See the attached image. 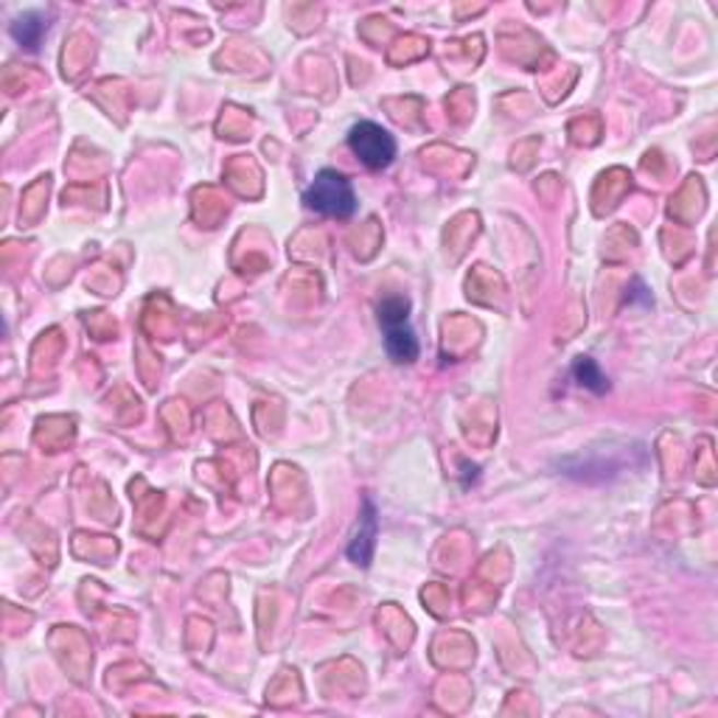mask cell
<instances>
[{
    "instance_id": "277c9868",
    "label": "cell",
    "mask_w": 718,
    "mask_h": 718,
    "mask_svg": "<svg viewBox=\"0 0 718 718\" xmlns=\"http://www.w3.org/2000/svg\"><path fill=\"white\" fill-rule=\"evenodd\" d=\"M376 531H379V519H376V508L370 499H365V511L356 522V531L349 542V558L360 567H368L370 556L376 548Z\"/></svg>"
},
{
    "instance_id": "7a4b0ae2",
    "label": "cell",
    "mask_w": 718,
    "mask_h": 718,
    "mask_svg": "<svg viewBox=\"0 0 718 718\" xmlns=\"http://www.w3.org/2000/svg\"><path fill=\"white\" fill-rule=\"evenodd\" d=\"M304 202L311 211H318V214L326 216H337V220H345V216H351L356 211L354 188H351V183L345 180L340 172H334V168H323V172L315 177V183L306 188Z\"/></svg>"
},
{
    "instance_id": "8992f818",
    "label": "cell",
    "mask_w": 718,
    "mask_h": 718,
    "mask_svg": "<svg viewBox=\"0 0 718 718\" xmlns=\"http://www.w3.org/2000/svg\"><path fill=\"white\" fill-rule=\"evenodd\" d=\"M573 374H576V379L584 385V388L596 390V393H607L609 390L607 376L601 374L596 360H589V356H578L576 365H573Z\"/></svg>"
},
{
    "instance_id": "3957f363",
    "label": "cell",
    "mask_w": 718,
    "mask_h": 718,
    "mask_svg": "<svg viewBox=\"0 0 718 718\" xmlns=\"http://www.w3.org/2000/svg\"><path fill=\"white\" fill-rule=\"evenodd\" d=\"M349 146L368 168H388L396 157L393 136L374 121L354 123L349 132Z\"/></svg>"
},
{
    "instance_id": "6da1fadb",
    "label": "cell",
    "mask_w": 718,
    "mask_h": 718,
    "mask_svg": "<svg viewBox=\"0 0 718 718\" xmlns=\"http://www.w3.org/2000/svg\"><path fill=\"white\" fill-rule=\"evenodd\" d=\"M379 326L385 334V349L393 363H413L419 356V340L410 326V301L401 295H390L379 304Z\"/></svg>"
},
{
    "instance_id": "5b68a950",
    "label": "cell",
    "mask_w": 718,
    "mask_h": 718,
    "mask_svg": "<svg viewBox=\"0 0 718 718\" xmlns=\"http://www.w3.org/2000/svg\"><path fill=\"white\" fill-rule=\"evenodd\" d=\"M43 34H46V20H43V14L37 12L20 14V17L12 23V37L17 39L23 48H32V51L39 46Z\"/></svg>"
}]
</instances>
